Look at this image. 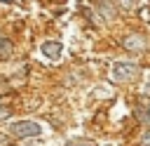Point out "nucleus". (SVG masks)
Returning a JSON list of instances; mask_svg holds the SVG:
<instances>
[{
    "label": "nucleus",
    "mask_w": 150,
    "mask_h": 146,
    "mask_svg": "<svg viewBox=\"0 0 150 146\" xmlns=\"http://www.w3.org/2000/svg\"><path fill=\"white\" fill-rule=\"evenodd\" d=\"M138 73H141V68L134 61H115L112 68H110V75L117 82H131V80L138 78Z\"/></svg>",
    "instance_id": "obj_1"
},
{
    "label": "nucleus",
    "mask_w": 150,
    "mask_h": 146,
    "mask_svg": "<svg viewBox=\"0 0 150 146\" xmlns=\"http://www.w3.org/2000/svg\"><path fill=\"white\" fill-rule=\"evenodd\" d=\"M9 132L14 137H40L42 134V125L35 120H19L14 125H9Z\"/></svg>",
    "instance_id": "obj_2"
},
{
    "label": "nucleus",
    "mask_w": 150,
    "mask_h": 146,
    "mask_svg": "<svg viewBox=\"0 0 150 146\" xmlns=\"http://www.w3.org/2000/svg\"><path fill=\"white\" fill-rule=\"evenodd\" d=\"M122 47L127 49V52H145L148 49V38L143 35V33H131V35H127L124 40H122Z\"/></svg>",
    "instance_id": "obj_3"
},
{
    "label": "nucleus",
    "mask_w": 150,
    "mask_h": 146,
    "mask_svg": "<svg viewBox=\"0 0 150 146\" xmlns=\"http://www.w3.org/2000/svg\"><path fill=\"white\" fill-rule=\"evenodd\" d=\"M61 42H56V40H47V42H42V54L47 57V59H54V61H59L61 59Z\"/></svg>",
    "instance_id": "obj_4"
},
{
    "label": "nucleus",
    "mask_w": 150,
    "mask_h": 146,
    "mask_svg": "<svg viewBox=\"0 0 150 146\" xmlns=\"http://www.w3.org/2000/svg\"><path fill=\"white\" fill-rule=\"evenodd\" d=\"M12 54H14V42L9 38H0V61L9 59Z\"/></svg>",
    "instance_id": "obj_5"
},
{
    "label": "nucleus",
    "mask_w": 150,
    "mask_h": 146,
    "mask_svg": "<svg viewBox=\"0 0 150 146\" xmlns=\"http://www.w3.org/2000/svg\"><path fill=\"white\" fill-rule=\"evenodd\" d=\"M136 115H138V120H141V125H145V127H150V106H148V108H141V111H138Z\"/></svg>",
    "instance_id": "obj_6"
},
{
    "label": "nucleus",
    "mask_w": 150,
    "mask_h": 146,
    "mask_svg": "<svg viewBox=\"0 0 150 146\" xmlns=\"http://www.w3.org/2000/svg\"><path fill=\"white\" fill-rule=\"evenodd\" d=\"M7 118H12V108L7 104H0V120H7Z\"/></svg>",
    "instance_id": "obj_7"
},
{
    "label": "nucleus",
    "mask_w": 150,
    "mask_h": 146,
    "mask_svg": "<svg viewBox=\"0 0 150 146\" xmlns=\"http://www.w3.org/2000/svg\"><path fill=\"white\" fill-rule=\"evenodd\" d=\"M117 2H120L122 9H131V7H134V0H117Z\"/></svg>",
    "instance_id": "obj_8"
},
{
    "label": "nucleus",
    "mask_w": 150,
    "mask_h": 146,
    "mask_svg": "<svg viewBox=\"0 0 150 146\" xmlns=\"http://www.w3.org/2000/svg\"><path fill=\"white\" fill-rule=\"evenodd\" d=\"M0 146H7V137H2V134H0Z\"/></svg>",
    "instance_id": "obj_9"
},
{
    "label": "nucleus",
    "mask_w": 150,
    "mask_h": 146,
    "mask_svg": "<svg viewBox=\"0 0 150 146\" xmlns=\"http://www.w3.org/2000/svg\"><path fill=\"white\" fill-rule=\"evenodd\" d=\"M73 146H91V144H73Z\"/></svg>",
    "instance_id": "obj_10"
},
{
    "label": "nucleus",
    "mask_w": 150,
    "mask_h": 146,
    "mask_svg": "<svg viewBox=\"0 0 150 146\" xmlns=\"http://www.w3.org/2000/svg\"><path fill=\"white\" fill-rule=\"evenodd\" d=\"M0 2H7V5H9V2H14V0H0Z\"/></svg>",
    "instance_id": "obj_11"
},
{
    "label": "nucleus",
    "mask_w": 150,
    "mask_h": 146,
    "mask_svg": "<svg viewBox=\"0 0 150 146\" xmlns=\"http://www.w3.org/2000/svg\"><path fill=\"white\" fill-rule=\"evenodd\" d=\"M145 94H148V97H150V85H148V89H145Z\"/></svg>",
    "instance_id": "obj_12"
},
{
    "label": "nucleus",
    "mask_w": 150,
    "mask_h": 146,
    "mask_svg": "<svg viewBox=\"0 0 150 146\" xmlns=\"http://www.w3.org/2000/svg\"><path fill=\"white\" fill-rule=\"evenodd\" d=\"M23 146H38V144H23Z\"/></svg>",
    "instance_id": "obj_13"
}]
</instances>
